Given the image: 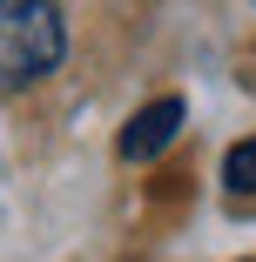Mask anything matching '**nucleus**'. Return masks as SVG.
<instances>
[{
    "mask_svg": "<svg viewBox=\"0 0 256 262\" xmlns=\"http://www.w3.org/2000/svg\"><path fill=\"white\" fill-rule=\"evenodd\" d=\"M68 20L54 0H0V88H34L61 68Z\"/></svg>",
    "mask_w": 256,
    "mask_h": 262,
    "instance_id": "f257e3e1",
    "label": "nucleus"
},
{
    "mask_svg": "<svg viewBox=\"0 0 256 262\" xmlns=\"http://www.w3.org/2000/svg\"><path fill=\"white\" fill-rule=\"evenodd\" d=\"M175 128H182V101H175V94H162V101H148V108L122 128V141H115V148H122V162H155V155L175 141Z\"/></svg>",
    "mask_w": 256,
    "mask_h": 262,
    "instance_id": "f03ea898",
    "label": "nucleus"
},
{
    "mask_svg": "<svg viewBox=\"0 0 256 262\" xmlns=\"http://www.w3.org/2000/svg\"><path fill=\"white\" fill-rule=\"evenodd\" d=\"M223 182H229L236 195H256V135H249V141H236V148L223 155Z\"/></svg>",
    "mask_w": 256,
    "mask_h": 262,
    "instance_id": "7ed1b4c3",
    "label": "nucleus"
}]
</instances>
